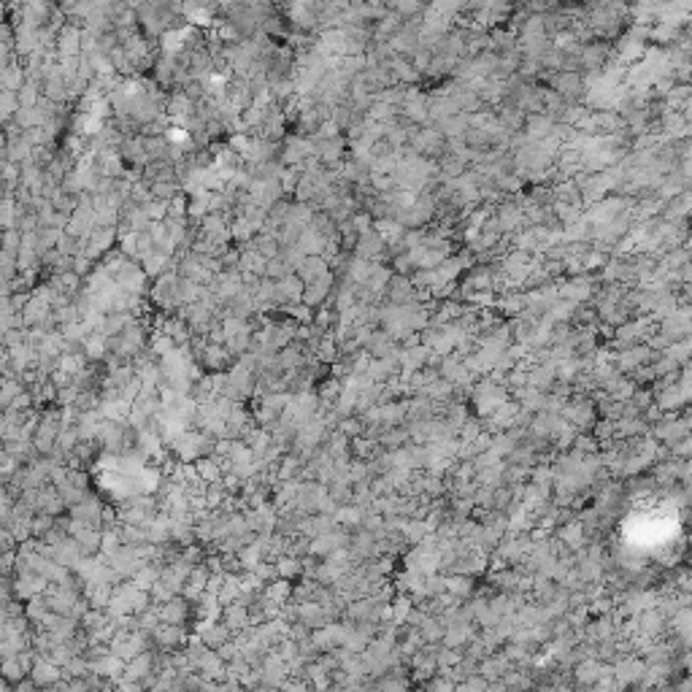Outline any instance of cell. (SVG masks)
<instances>
[{
    "label": "cell",
    "mask_w": 692,
    "mask_h": 692,
    "mask_svg": "<svg viewBox=\"0 0 692 692\" xmlns=\"http://www.w3.org/2000/svg\"><path fill=\"white\" fill-rule=\"evenodd\" d=\"M0 86L3 89H19L22 86V68H16V65H5L3 71H0Z\"/></svg>",
    "instance_id": "obj_3"
},
{
    "label": "cell",
    "mask_w": 692,
    "mask_h": 692,
    "mask_svg": "<svg viewBox=\"0 0 692 692\" xmlns=\"http://www.w3.org/2000/svg\"><path fill=\"white\" fill-rule=\"evenodd\" d=\"M16 108H19L16 95L8 92V89H3L0 92V117H11V114H16Z\"/></svg>",
    "instance_id": "obj_4"
},
{
    "label": "cell",
    "mask_w": 692,
    "mask_h": 692,
    "mask_svg": "<svg viewBox=\"0 0 692 692\" xmlns=\"http://www.w3.org/2000/svg\"><path fill=\"white\" fill-rule=\"evenodd\" d=\"M11 590H14L16 598L30 601V598L41 595L43 590H46V576L36 573V570H19V579L11 584Z\"/></svg>",
    "instance_id": "obj_1"
},
{
    "label": "cell",
    "mask_w": 692,
    "mask_h": 692,
    "mask_svg": "<svg viewBox=\"0 0 692 692\" xmlns=\"http://www.w3.org/2000/svg\"><path fill=\"white\" fill-rule=\"evenodd\" d=\"M60 673L62 671H57V665L51 660H36L30 665V676H33L36 684H54L60 679Z\"/></svg>",
    "instance_id": "obj_2"
}]
</instances>
